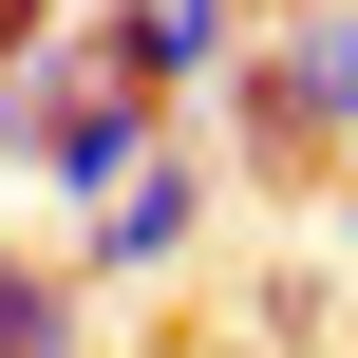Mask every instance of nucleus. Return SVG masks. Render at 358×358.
Segmentation results:
<instances>
[{
  "label": "nucleus",
  "instance_id": "nucleus-3",
  "mask_svg": "<svg viewBox=\"0 0 358 358\" xmlns=\"http://www.w3.org/2000/svg\"><path fill=\"white\" fill-rule=\"evenodd\" d=\"M189 245H208V151L170 132V151L94 208V283H151V264H189Z\"/></svg>",
  "mask_w": 358,
  "mask_h": 358
},
{
  "label": "nucleus",
  "instance_id": "nucleus-1",
  "mask_svg": "<svg viewBox=\"0 0 358 358\" xmlns=\"http://www.w3.org/2000/svg\"><path fill=\"white\" fill-rule=\"evenodd\" d=\"M151 151H170V113H132V94H113V76L76 57V38H57L38 76H0V170H38L57 208H113V189H132Z\"/></svg>",
  "mask_w": 358,
  "mask_h": 358
},
{
  "label": "nucleus",
  "instance_id": "nucleus-2",
  "mask_svg": "<svg viewBox=\"0 0 358 358\" xmlns=\"http://www.w3.org/2000/svg\"><path fill=\"white\" fill-rule=\"evenodd\" d=\"M76 57H94L132 113H189V94H227V76H245V0H113Z\"/></svg>",
  "mask_w": 358,
  "mask_h": 358
},
{
  "label": "nucleus",
  "instance_id": "nucleus-4",
  "mask_svg": "<svg viewBox=\"0 0 358 358\" xmlns=\"http://www.w3.org/2000/svg\"><path fill=\"white\" fill-rule=\"evenodd\" d=\"M264 76L302 94V132H358V0H340V19H283V38H264Z\"/></svg>",
  "mask_w": 358,
  "mask_h": 358
},
{
  "label": "nucleus",
  "instance_id": "nucleus-5",
  "mask_svg": "<svg viewBox=\"0 0 358 358\" xmlns=\"http://www.w3.org/2000/svg\"><path fill=\"white\" fill-rule=\"evenodd\" d=\"M0 358H76V264H19L0 245Z\"/></svg>",
  "mask_w": 358,
  "mask_h": 358
},
{
  "label": "nucleus",
  "instance_id": "nucleus-6",
  "mask_svg": "<svg viewBox=\"0 0 358 358\" xmlns=\"http://www.w3.org/2000/svg\"><path fill=\"white\" fill-rule=\"evenodd\" d=\"M340 245H358V170H340Z\"/></svg>",
  "mask_w": 358,
  "mask_h": 358
}]
</instances>
